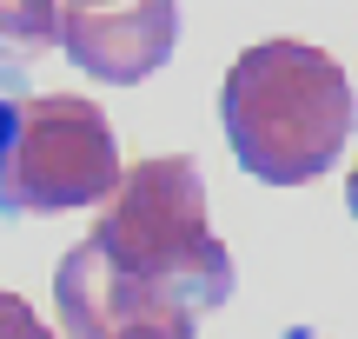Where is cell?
Wrapping results in <instances>:
<instances>
[{"label":"cell","mask_w":358,"mask_h":339,"mask_svg":"<svg viewBox=\"0 0 358 339\" xmlns=\"http://www.w3.org/2000/svg\"><path fill=\"white\" fill-rule=\"evenodd\" d=\"M345 207L358 213V160H352V180H345Z\"/></svg>","instance_id":"8"},{"label":"cell","mask_w":358,"mask_h":339,"mask_svg":"<svg viewBox=\"0 0 358 339\" xmlns=\"http://www.w3.org/2000/svg\"><path fill=\"white\" fill-rule=\"evenodd\" d=\"M13 106H20V100H7V87H0V146L13 140Z\"/></svg>","instance_id":"7"},{"label":"cell","mask_w":358,"mask_h":339,"mask_svg":"<svg viewBox=\"0 0 358 339\" xmlns=\"http://www.w3.org/2000/svg\"><path fill=\"white\" fill-rule=\"evenodd\" d=\"M179 0H113V7H60V47L80 74L106 87H140L173 60Z\"/></svg>","instance_id":"4"},{"label":"cell","mask_w":358,"mask_h":339,"mask_svg":"<svg viewBox=\"0 0 358 339\" xmlns=\"http://www.w3.org/2000/svg\"><path fill=\"white\" fill-rule=\"evenodd\" d=\"M352 80L325 47L259 40L226 67L219 120L232 160L266 186H306L345 160L352 140Z\"/></svg>","instance_id":"2"},{"label":"cell","mask_w":358,"mask_h":339,"mask_svg":"<svg viewBox=\"0 0 358 339\" xmlns=\"http://www.w3.org/2000/svg\"><path fill=\"white\" fill-rule=\"evenodd\" d=\"M66 7H113V0H66Z\"/></svg>","instance_id":"9"},{"label":"cell","mask_w":358,"mask_h":339,"mask_svg":"<svg viewBox=\"0 0 358 339\" xmlns=\"http://www.w3.org/2000/svg\"><path fill=\"white\" fill-rule=\"evenodd\" d=\"M120 180L113 120L80 93H40L13 106L0 146V213H73L100 207Z\"/></svg>","instance_id":"3"},{"label":"cell","mask_w":358,"mask_h":339,"mask_svg":"<svg viewBox=\"0 0 358 339\" xmlns=\"http://www.w3.org/2000/svg\"><path fill=\"white\" fill-rule=\"evenodd\" d=\"M60 47V0H0V53L34 60Z\"/></svg>","instance_id":"5"},{"label":"cell","mask_w":358,"mask_h":339,"mask_svg":"<svg viewBox=\"0 0 358 339\" xmlns=\"http://www.w3.org/2000/svg\"><path fill=\"white\" fill-rule=\"evenodd\" d=\"M285 339H319V333H285Z\"/></svg>","instance_id":"10"},{"label":"cell","mask_w":358,"mask_h":339,"mask_svg":"<svg viewBox=\"0 0 358 339\" xmlns=\"http://www.w3.org/2000/svg\"><path fill=\"white\" fill-rule=\"evenodd\" d=\"M0 339H60V333H47V319H40L20 293L0 286Z\"/></svg>","instance_id":"6"},{"label":"cell","mask_w":358,"mask_h":339,"mask_svg":"<svg viewBox=\"0 0 358 339\" xmlns=\"http://www.w3.org/2000/svg\"><path fill=\"white\" fill-rule=\"evenodd\" d=\"M232 300V253L206 226V180L186 153L120 167L100 220L53 266L66 339H192L199 313Z\"/></svg>","instance_id":"1"},{"label":"cell","mask_w":358,"mask_h":339,"mask_svg":"<svg viewBox=\"0 0 358 339\" xmlns=\"http://www.w3.org/2000/svg\"><path fill=\"white\" fill-rule=\"evenodd\" d=\"M127 339H159V333H127Z\"/></svg>","instance_id":"11"}]
</instances>
